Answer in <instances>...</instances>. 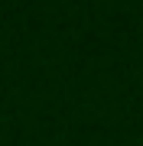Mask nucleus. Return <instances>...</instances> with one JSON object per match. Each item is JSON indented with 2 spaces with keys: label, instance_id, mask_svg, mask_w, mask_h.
Returning <instances> with one entry per match:
<instances>
[]
</instances>
